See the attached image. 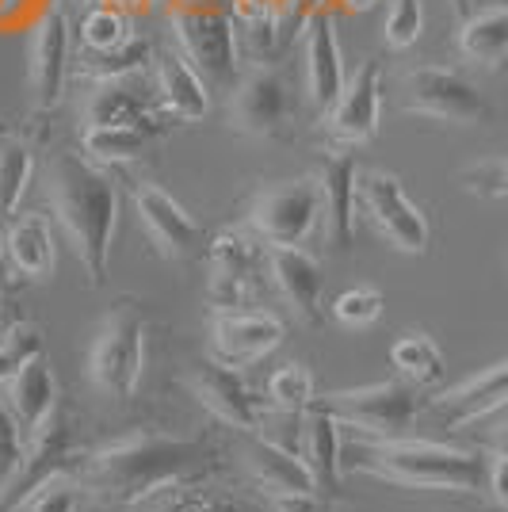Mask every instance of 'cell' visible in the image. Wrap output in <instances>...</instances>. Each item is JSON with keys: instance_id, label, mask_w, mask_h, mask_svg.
<instances>
[{"instance_id": "obj_1", "label": "cell", "mask_w": 508, "mask_h": 512, "mask_svg": "<svg viewBox=\"0 0 508 512\" xmlns=\"http://www.w3.org/2000/svg\"><path fill=\"white\" fill-rule=\"evenodd\" d=\"M211 459L214 451L203 440H180V436L138 428L92 451L85 463V478L88 490H96L100 497L134 505L153 493L195 482L211 467Z\"/></svg>"}, {"instance_id": "obj_2", "label": "cell", "mask_w": 508, "mask_h": 512, "mask_svg": "<svg viewBox=\"0 0 508 512\" xmlns=\"http://www.w3.org/2000/svg\"><path fill=\"white\" fill-rule=\"evenodd\" d=\"M46 195L85 276L100 287L107 279L119 226V192L111 176L81 153L58 150L46 165Z\"/></svg>"}, {"instance_id": "obj_3", "label": "cell", "mask_w": 508, "mask_h": 512, "mask_svg": "<svg viewBox=\"0 0 508 512\" xmlns=\"http://www.w3.org/2000/svg\"><path fill=\"white\" fill-rule=\"evenodd\" d=\"M356 467L382 482L409 486V490H451L482 493L486 490V455L466 451L440 440L421 436H394V440H367L356 448Z\"/></svg>"}, {"instance_id": "obj_4", "label": "cell", "mask_w": 508, "mask_h": 512, "mask_svg": "<svg viewBox=\"0 0 508 512\" xmlns=\"http://www.w3.org/2000/svg\"><path fill=\"white\" fill-rule=\"evenodd\" d=\"M146 371V318L138 306H115L100 321L88 348L85 375L107 398H130Z\"/></svg>"}, {"instance_id": "obj_5", "label": "cell", "mask_w": 508, "mask_h": 512, "mask_svg": "<svg viewBox=\"0 0 508 512\" xmlns=\"http://www.w3.org/2000/svg\"><path fill=\"white\" fill-rule=\"evenodd\" d=\"M421 386L398 379H382V383L348 386L329 398H321L329 413L337 417L344 428L360 432L367 440H394V436H409L417 417H421Z\"/></svg>"}, {"instance_id": "obj_6", "label": "cell", "mask_w": 508, "mask_h": 512, "mask_svg": "<svg viewBox=\"0 0 508 512\" xmlns=\"http://www.w3.org/2000/svg\"><path fill=\"white\" fill-rule=\"evenodd\" d=\"M169 23L176 31L180 54L188 58L203 81L211 85H237L241 54H237V31L226 4H191L169 8Z\"/></svg>"}, {"instance_id": "obj_7", "label": "cell", "mask_w": 508, "mask_h": 512, "mask_svg": "<svg viewBox=\"0 0 508 512\" xmlns=\"http://www.w3.org/2000/svg\"><path fill=\"white\" fill-rule=\"evenodd\" d=\"M356 207L360 214L375 226V234L394 245L405 256H424L428 253V241H432V226L424 211L409 199L405 184L394 172L379 169H360L356 180Z\"/></svg>"}, {"instance_id": "obj_8", "label": "cell", "mask_w": 508, "mask_h": 512, "mask_svg": "<svg viewBox=\"0 0 508 512\" xmlns=\"http://www.w3.org/2000/svg\"><path fill=\"white\" fill-rule=\"evenodd\" d=\"M402 107L409 115L436 119L447 127H478L489 119L486 96L474 81L447 65H417L402 81Z\"/></svg>"}, {"instance_id": "obj_9", "label": "cell", "mask_w": 508, "mask_h": 512, "mask_svg": "<svg viewBox=\"0 0 508 512\" xmlns=\"http://www.w3.org/2000/svg\"><path fill=\"white\" fill-rule=\"evenodd\" d=\"M318 218H321L318 176L264 184L256 192L253 203H249V226L272 249H279V245H302L306 237L314 234Z\"/></svg>"}, {"instance_id": "obj_10", "label": "cell", "mask_w": 508, "mask_h": 512, "mask_svg": "<svg viewBox=\"0 0 508 512\" xmlns=\"http://www.w3.org/2000/svg\"><path fill=\"white\" fill-rule=\"evenodd\" d=\"M295 119L291 88L276 69L256 65L245 77H237L230 92V123L249 138H283Z\"/></svg>"}, {"instance_id": "obj_11", "label": "cell", "mask_w": 508, "mask_h": 512, "mask_svg": "<svg viewBox=\"0 0 508 512\" xmlns=\"http://www.w3.org/2000/svg\"><path fill=\"white\" fill-rule=\"evenodd\" d=\"M207 333H211L214 360L230 363V367H249L276 352L287 337V325L268 310L233 306V310H211Z\"/></svg>"}, {"instance_id": "obj_12", "label": "cell", "mask_w": 508, "mask_h": 512, "mask_svg": "<svg viewBox=\"0 0 508 512\" xmlns=\"http://www.w3.org/2000/svg\"><path fill=\"white\" fill-rule=\"evenodd\" d=\"M73 459V432L62 417L54 413L35 436H27V455L16 467V474L0 486V512H23V505L43 490L54 474L69 470Z\"/></svg>"}, {"instance_id": "obj_13", "label": "cell", "mask_w": 508, "mask_h": 512, "mask_svg": "<svg viewBox=\"0 0 508 512\" xmlns=\"http://www.w3.org/2000/svg\"><path fill=\"white\" fill-rule=\"evenodd\" d=\"M321 123L329 130V138L337 146H363L379 134L382 123V65L379 58L367 62L344 81L337 104L321 115Z\"/></svg>"}, {"instance_id": "obj_14", "label": "cell", "mask_w": 508, "mask_h": 512, "mask_svg": "<svg viewBox=\"0 0 508 512\" xmlns=\"http://www.w3.org/2000/svg\"><path fill=\"white\" fill-rule=\"evenodd\" d=\"M69 20L58 4H50L31 27V50H27V85L39 111H54L62 104L65 73H69Z\"/></svg>"}, {"instance_id": "obj_15", "label": "cell", "mask_w": 508, "mask_h": 512, "mask_svg": "<svg viewBox=\"0 0 508 512\" xmlns=\"http://www.w3.org/2000/svg\"><path fill=\"white\" fill-rule=\"evenodd\" d=\"M191 394L199 398V406L214 413L222 425L237 428V432H260V398L253 386L245 383V375L222 360H203L188 371Z\"/></svg>"}, {"instance_id": "obj_16", "label": "cell", "mask_w": 508, "mask_h": 512, "mask_svg": "<svg viewBox=\"0 0 508 512\" xmlns=\"http://www.w3.org/2000/svg\"><path fill=\"white\" fill-rule=\"evenodd\" d=\"M302 85H306V104L314 115H325L337 104L340 88H344V62H340L337 27H333V12L318 8L302 23Z\"/></svg>"}, {"instance_id": "obj_17", "label": "cell", "mask_w": 508, "mask_h": 512, "mask_svg": "<svg viewBox=\"0 0 508 512\" xmlns=\"http://www.w3.org/2000/svg\"><path fill=\"white\" fill-rule=\"evenodd\" d=\"M134 211H138L142 230H146V237L153 241V249L161 256H169V260H191V256L203 249L199 222L161 184L142 180L134 188Z\"/></svg>"}, {"instance_id": "obj_18", "label": "cell", "mask_w": 508, "mask_h": 512, "mask_svg": "<svg viewBox=\"0 0 508 512\" xmlns=\"http://www.w3.org/2000/svg\"><path fill=\"white\" fill-rule=\"evenodd\" d=\"M256 279V245L241 230H218L207 249V306H245Z\"/></svg>"}, {"instance_id": "obj_19", "label": "cell", "mask_w": 508, "mask_h": 512, "mask_svg": "<svg viewBox=\"0 0 508 512\" xmlns=\"http://www.w3.org/2000/svg\"><path fill=\"white\" fill-rule=\"evenodd\" d=\"M268 279L276 283L279 299L291 306L302 325L325 321V276L318 260L302 253V245H279L268 253Z\"/></svg>"}, {"instance_id": "obj_20", "label": "cell", "mask_w": 508, "mask_h": 512, "mask_svg": "<svg viewBox=\"0 0 508 512\" xmlns=\"http://www.w3.org/2000/svg\"><path fill=\"white\" fill-rule=\"evenodd\" d=\"M321 188V218H325V237L329 245L337 249H348L352 237H356V218H360V207H356V180H360V165L348 150L329 153L321 161V169L314 172Z\"/></svg>"}, {"instance_id": "obj_21", "label": "cell", "mask_w": 508, "mask_h": 512, "mask_svg": "<svg viewBox=\"0 0 508 512\" xmlns=\"http://www.w3.org/2000/svg\"><path fill=\"white\" fill-rule=\"evenodd\" d=\"M508 406V360L493 363L486 371L470 375L466 383L451 386L436 398V413L447 428H466L474 421H486Z\"/></svg>"}, {"instance_id": "obj_22", "label": "cell", "mask_w": 508, "mask_h": 512, "mask_svg": "<svg viewBox=\"0 0 508 512\" xmlns=\"http://www.w3.org/2000/svg\"><path fill=\"white\" fill-rule=\"evenodd\" d=\"M298 455H302V463H306L310 474H314L318 493L337 490L340 463H344V444H340V421L329 413V406H325L321 398L302 413V428H298Z\"/></svg>"}, {"instance_id": "obj_23", "label": "cell", "mask_w": 508, "mask_h": 512, "mask_svg": "<svg viewBox=\"0 0 508 512\" xmlns=\"http://www.w3.org/2000/svg\"><path fill=\"white\" fill-rule=\"evenodd\" d=\"M245 459H249L253 478L272 493L276 501H287V497H318V482H314L310 467L302 463V455L279 448L272 440H264L260 432L253 436Z\"/></svg>"}, {"instance_id": "obj_24", "label": "cell", "mask_w": 508, "mask_h": 512, "mask_svg": "<svg viewBox=\"0 0 508 512\" xmlns=\"http://www.w3.org/2000/svg\"><path fill=\"white\" fill-rule=\"evenodd\" d=\"M157 96L184 123H199L211 111V88L184 54H161L157 58Z\"/></svg>"}, {"instance_id": "obj_25", "label": "cell", "mask_w": 508, "mask_h": 512, "mask_svg": "<svg viewBox=\"0 0 508 512\" xmlns=\"http://www.w3.org/2000/svg\"><path fill=\"white\" fill-rule=\"evenodd\" d=\"M8 409L12 417L20 421V428L27 436H35L39 428L58 413V383H54V371L46 367V360H31L20 375L8 383Z\"/></svg>"}, {"instance_id": "obj_26", "label": "cell", "mask_w": 508, "mask_h": 512, "mask_svg": "<svg viewBox=\"0 0 508 512\" xmlns=\"http://www.w3.org/2000/svg\"><path fill=\"white\" fill-rule=\"evenodd\" d=\"M123 123H153V107L127 81H100L85 96V127H123Z\"/></svg>"}, {"instance_id": "obj_27", "label": "cell", "mask_w": 508, "mask_h": 512, "mask_svg": "<svg viewBox=\"0 0 508 512\" xmlns=\"http://www.w3.org/2000/svg\"><path fill=\"white\" fill-rule=\"evenodd\" d=\"M4 245H8V253L23 268L27 279L54 276L58 253H54V230H50L46 214H20V218H12L8 234H4Z\"/></svg>"}, {"instance_id": "obj_28", "label": "cell", "mask_w": 508, "mask_h": 512, "mask_svg": "<svg viewBox=\"0 0 508 512\" xmlns=\"http://www.w3.org/2000/svg\"><path fill=\"white\" fill-rule=\"evenodd\" d=\"M161 134V123H123V127H85V157L92 165H127L142 157L146 146Z\"/></svg>"}, {"instance_id": "obj_29", "label": "cell", "mask_w": 508, "mask_h": 512, "mask_svg": "<svg viewBox=\"0 0 508 512\" xmlns=\"http://www.w3.org/2000/svg\"><path fill=\"white\" fill-rule=\"evenodd\" d=\"M459 50L470 62L501 69L508 62V8H486L470 12L459 23Z\"/></svg>"}, {"instance_id": "obj_30", "label": "cell", "mask_w": 508, "mask_h": 512, "mask_svg": "<svg viewBox=\"0 0 508 512\" xmlns=\"http://www.w3.org/2000/svg\"><path fill=\"white\" fill-rule=\"evenodd\" d=\"M390 363H394V371L402 375L405 383L413 386H436L444 379V352H440V344L432 341L428 333H405L394 341L390 348Z\"/></svg>"}, {"instance_id": "obj_31", "label": "cell", "mask_w": 508, "mask_h": 512, "mask_svg": "<svg viewBox=\"0 0 508 512\" xmlns=\"http://www.w3.org/2000/svg\"><path fill=\"white\" fill-rule=\"evenodd\" d=\"M149 58H153V46H149L142 35H130L127 43L115 46V50H100V54L85 50L81 77L92 81V85H100V81H127V77L146 69Z\"/></svg>"}, {"instance_id": "obj_32", "label": "cell", "mask_w": 508, "mask_h": 512, "mask_svg": "<svg viewBox=\"0 0 508 512\" xmlns=\"http://www.w3.org/2000/svg\"><path fill=\"white\" fill-rule=\"evenodd\" d=\"M318 402V383L314 371L302 363H287L268 379V406L283 409V413H306Z\"/></svg>"}, {"instance_id": "obj_33", "label": "cell", "mask_w": 508, "mask_h": 512, "mask_svg": "<svg viewBox=\"0 0 508 512\" xmlns=\"http://www.w3.org/2000/svg\"><path fill=\"white\" fill-rule=\"evenodd\" d=\"M43 356V329L35 321H12L0 333V386H8L31 360Z\"/></svg>"}, {"instance_id": "obj_34", "label": "cell", "mask_w": 508, "mask_h": 512, "mask_svg": "<svg viewBox=\"0 0 508 512\" xmlns=\"http://www.w3.org/2000/svg\"><path fill=\"white\" fill-rule=\"evenodd\" d=\"M31 172H35V157L27 146H20V142L0 146V218H12L20 211Z\"/></svg>"}, {"instance_id": "obj_35", "label": "cell", "mask_w": 508, "mask_h": 512, "mask_svg": "<svg viewBox=\"0 0 508 512\" xmlns=\"http://www.w3.org/2000/svg\"><path fill=\"white\" fill-rule=\"evenodd\" d=\"M134 35L130 31V16L119 8V4H92L88 8V16L81 20V43L85 50L92 54H100V50H115V46H123Z\"/></svg>"}, {"instance_id": "obj_36", "label": "cell", "mask_w": 508, "mask_h": 512, "mask_svg": "<svg viewBox=\"0 0 508 512\" xmlns=\"http://www.w3.org/2000/svg\"><path fill=\"white\" fill-rule=\"evenodd\" d=\"M157 512H249V505L226 490H207V486L184 482V486H176L172 497L157 505Z\"/></svg>"}, {"instance_id": "obj_37", "label": "cell", "mask_w": 508, "mask_h": 512, "mask_svg": "<svg viewBox=\"0 0 508 512\" xmlns=\"http://www.w3.org/2000/svg\"><path fill=\"white\" fill-rule=\"evenodd\" d=\"M382 31H386V43L394 50H409L424 31V0H390Z\"/></svg>"}, {"instance_id": "obj_38", "label": "cell", "mask_w": 508, "mask_h": 512, "mask_svg": "<svg viewBox=\"0 0 508 512\" xmlns=\"http://www.w3.org/2000/svg\"><path fill=\"white\" fill-rule=\"evenodd\" d=\"M382 314V291L375 287H348L333 299V318L348 329H363Z\"/></svg>"}, {"instance_id": "obj_39", "label": "cell", "mask_w": 508, "mask_h": 512, "mask_svg": "<svg viewBox=\"0 0 508 512\" xmlns=\"http://www.w3.org/2000/svg\"><path fill=\"white\" fill-rule=\"evenodd\" d=\"M463 188L470 195H482V199H508V157L497 161H478L463 169Z\"/></svg>"}, {"instance_id": "obj_40", "label": "cell", "mask_w": 508, "mask_h": 512, "mask_svg": "<svg viewBox=\"0 0 508 512\" xmlns=\"http://www.w3.org/2000/svg\"><path fill=\"white\" fill-rule=\"evenodd\" d=\"M27 455V432L20 428V421L12 417L8 402H0V486L16 474V467Z\"/></svg>"}, {"instance_id": "obj_41", "label": "cell", "mask_w": 508, "mask_h": 512, "mask_svg": "<svg viewBox=\"0 0 508 512\" xmlns=\"http://www.w3.org/2000/svg\"><path fill=\"white\" fill-rule=\"evenodd\" d=\"M77 505H81L77 482H73V478L62 470V474H54L43 490L35 493L27 505H23V512H77Z\"/></svg>"}, {"instance_id": "obj_42", "label": "cell", "mask_w": 508, "mask_h": 512, "mask_svg": "<svg viewBox=\"0 0 508 512\" xmlns=\"http://www.w3.org/2000/svg\"><path fill=\"white\" fill-rule=\"evenodd\" d=\"M27 283H31V279L23 276V268L12 260L8 245H4V237H0V306H12V302L27 291Z\"/></svg>"}, {"instance_id": "obj_43", "label": "cell", "mask_w": 508, "mask_h": 512, "mask_svg": "<svg viewBox=\"0 0 508 512\" xmlns=\"http://www.w3.org/2000/svg\"><path fill=\"white\" fill-rule=\"evenodd\" d=\"M486 493L493 497V505L508 512V459L497 451L486 455Z\"/></svg>"}, {"instance_id": "obj_44", "label": "cell", "mask_w": 508, "mask_h": 512, "mask_svg": "<svg viewBox=\"0 0 508 512\" xmlns=\"http://www.w3.org/2000/svg\"><path fill=\"white\" fill-rule=\"evenodd\" d=\"M489 451H497V455H505L508 459V417L505 421H497L493 432H489Z\"/></svg>"}, {"instance_id": "obj_45", "label": "cell", "mask_w": 508, "mask_h": 512, "mask_svg": "<svg viewBox=\"0 0 508 512\" xmlns=\"http://www.w3.org/2000/svg\"><path fill=\"white\" fill-rule=\"evenodd\" d=\"M276 512H314V497H287L276 505Z\"/></svg>"}, {"instance_id": "obj_46", "label": "cell", "mask_w": 508, "mask_h": 512, "mask_svg": "<svg viewBox=\"0 0 508 512\" xmlns=\"http://www.w3.org/2000/svg\"><path fill=\"white\" fill-rule=\"evenodd\" d=\"M27 4H31V0H0V23L12 20V16H20Z\"/></svg>"}, {"instance_id": "obj_47", "label": "cell", "mask_w": 508, "mask_h": 512, "mask_svg": "<svg viewBox=\"0 0 508 512\" xmlns=\"http://www.w3.org/2000/svg\"><path fill=\"white\" fill-rule=\"evenodd\" d=\"M337 4L344 8V12H371L379 0H337Z\"/></svg>"}, {"instance_id": "obj_48", "label": "cell", "mask_w": 508, "mask_h": 512, "mask_svg": "<svg viewBox=\"0 0 508 512\" xmlns=\"http://www.w3.org/2000/svg\"><path fill=\"white\" fill-rule=\"evenodd\" d=\"M451 8H455V12H459V16H470V0H451Z\"/></svg>"}, {"instance_id": "obj_49", "label": "cell", "mask_w": 508, "mask_h": 512, "mask_svg": "<svg viewBox=\"0 0 508 512\" xmlns=\"http://www.w3.org/2000/svg\"><path fill=\"white\" fill-rule=\"evenodd\" d=\"M88 4H104V0H88Z\"/></svg>"}, {"instance_id": "obj_50", "label": "cell", "mask_w": 508, "mask_h": 512, "mask_svg": "<svg viewBox=\"0 0 508 512\" xmlns=\"http://www.w3.org/2000/svg\"><path fill=\"white\" fill-rule=\"evenodd\" d=\"M337 512H348V509H337Z\"/></svg>"}]
</instances>
